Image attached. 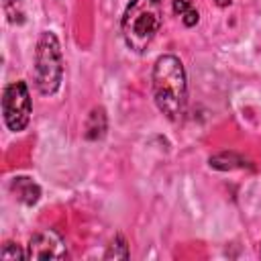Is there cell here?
Instances as JSON below:
<instances>
[{
  "label": "cell",
  "mask_w": 261,
  "mask_h": 261,
  "mask_svg": "<svg viewBox=\"0 0 261 261\" xmlns=\"http://www.w3.org/2000/svg\"><path fill=\"white\" fill-rule=\"evenodd\" d=\"M151 88L157 110L169 120H177L188 102V75L179 57L171 53L157 57L151 73Z\"/></svg>",
  "instance_id": "6da1fadb"
},
{
  "label": "cell",
  "mask_w": 261,
  "mask_h": 261,
  "mask_svg": "<svg viewBox=\"0 0 261 261\" xmlns=\"http://www.w3.org/2000/svg\"><path fill=\"white\" fill-rule=\"evenodd\" d=\"M163 24L161 0H130L120 18L124 45L135 53H145Z\"/></svg>",
  "instance_id": "7a4b0ae2"
},
{
  "label": "cell",
  "mask_w": 261,
  "mask_h": 261,
  "mask_svg": "<svg viewBox=\"0 0 261 261\" xmlns=\"http://www.w3.org/2000/svg\"><path fill=\"white\" fill-rule=\"evenodd\" d=\"M63 82V53L59 39L51 31H43L35 47V86L39 94L53 96Z\"/></svg>",
  "instance_id": "3957f363"
},
{
  "label": "cell",
  "mask_w": 261,
  "mask_h": 261,
  "mask_svg": "<svg viewBox=\"0 0 261 261\" xmlns=\"http://www.w3.org/2000/svg\"><path fill=\"white\" fill-rule=\"evenodd\" d=\"M31 112H33V102L27 82L18 80L8 84L2 92V118L8 130L12 133L24 130L31 120Z\"/></svg>",
  "instance_id": "277c9868"
},
{
  "label": "cell",
  "mask_w": 261,
  "mask_h": 261,
  "mask_svg": "<svg viewBox=\"0 0 261 261\" xmlns=\"http://www.w3.org/2000/svg\"><path fill=\"white\" fill-rule=\"evenodd\" d=\"M67 245L59 232L45 228L35 232L27 245V259H65Z\"/></svg>",
  "instance_id": "5b68a950"
},
{
  "label": "cell",
  "mask_w": 261,
  "mask_h": 261,
  "mask_svg": "<svg viewBox=\"0 0 261 261\" xmlns=\"http://www.w3.org/2000/svg\"><path fill=\"white\" fill-rule=\"evenodd\" d=\"M10 190L12 194L16 196V200H20L22 204L27 206H33L39 202L41 198V188L31 179V177H24V175H18L10 181Z\"/></svg>",
  "instance_id": "8992f818"
},
{
  "label": "cell",
  "mask_w": 261,
  "mask_h": 261,
  "mask_svg": "<svg viewBox=\"0 0 261 261\" xmlns=\"http://www.w3.org/2000/svg\"><path fill=\"white\" fill-rule=\"evenodd\" d=\"M106 133V114L104 108H94L90 112L88 124H86V139L88 141H98Z\"/></svg>",
  "instance_id": "52a82bcc"
},
{
  "label": "cell",
  "mask_w": 261,
  "mask_h": 261,
  "mask_svg": "<svg viewBox=\"0 0 261 261\" xmlns=\"http://www.w3.org/2000/svg\"><path fill=\"white\" fill-rule=\"evenodd\" d=\"M173 12L181 16V22H184L186 27H194V24H198V20H200L198 10H196V8L192 6V2H188V0H173Z\"/></svg>",
  "instance_id": "ba28073f"
},
{
  "label": "cell",
  "mask_w": 261,
  "mask_h": 261,
  "mask_svg": "<svg viewBox=\"0 0 261 261\" xmlns=\"http://www.w3.org/2000/svg\"><path fill=\"white\" fill-rule=\"evenodd\" d=\"M128 245H126V241L120 237V234H116L114 237V241L108 245V251H106V259H128Z\"/></svg>",
  "instance_id": "9c48e42d"
},
{
  "label": "cell",
  "mask_w": 261,
  "mask_h": 261,
  "mask_svg": "<svg viewBox=\"0 0 261 261\" xmlns=\"http://www.w3.org/2000/svg\"><path fill=\"white\" fill-rule=\"evenodd\" d=\"M0 257L6 259V261H16V259H27V251H22L16 243L12 241H6L2 245V251H0Z\"/></svg>",
  "instance_id": "30bf717a"
},
{
  "label": "cell",
  "mask_w": 261,
  "mask_h": 261,
  "mask_svg": "<svg viewBox=\"0 0 261 261\" xmlns=\"http://www.w3.org/2000/svg\"><path fill=\"white\" fill-rule=\"evenodd\" d=\"M216 4H218L220 8H224V6H228V4H230V0H216Z\"/></svg>",
  "instance_id": "8fae6325"
}]
</instances>
